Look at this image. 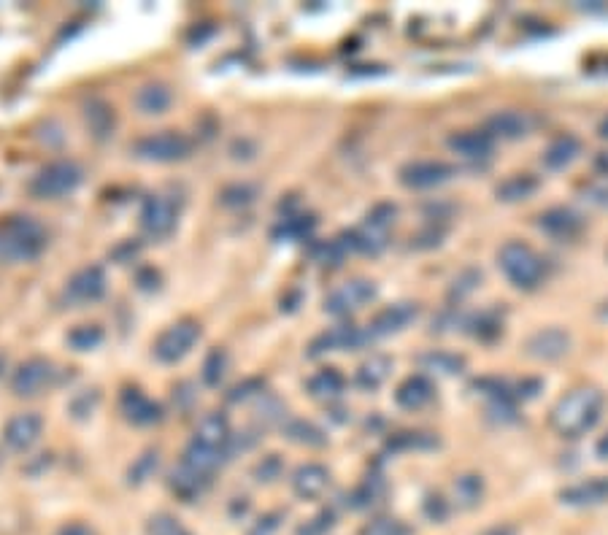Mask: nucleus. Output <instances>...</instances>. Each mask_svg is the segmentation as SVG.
Wrapping results in <instances>:
<instances>
[{"label": "nucleus", "mask_w": 608, "mask_h": 535, "mask_svg": "<svg viewBox=\"0 0 608 535\" xmlns=\"http://www.w3.org/2000/svg\"><path fill=\"white\" fill-rule=\"evenodd\" d=\"M581 155V141L576 136L554 138L549 149L544 152V165L552 171H563Z\"/></svg>", "instance_id": "nucleus-26"}, {"label": "nucleus", "mask_w": 608, "mask_h": 535, "mask_svg": "<svg viewBox=\"0 0 608 535\" xmlns=\"http://www.w3.org/2000/svg\"><path fill=\"white\" fill-rule=\"evenodd\" d=\"M336 525V514L333 511H322L314 519H309L306 525L298 527V535H327Z\"/></svg>", "instance_id": "nucleus-41"}, {"label": "nucleus", "mask_w": 608, "mask_h": 535, "mask_svg": "<svg viewBox=\"0 0 608 535\" xmlns=\"http://www.w3.org/2000/svg\"><path fill=\"white\" fill-rule=\"evenodd\" d=\"M46 227L33 217L14 214L0 219V265H25L46 252Z\"/></svg>", "instance_id": "nucleus-2"}, {"label": "nucleus", "mask_w": 608, "mask_h": 535, "mask_svg": "<svg viewBox=\"0 0 608 535\" xmlns=\"http://www.w3.org/2000/svg\"><path fill=\"white\" fill-rule=\"evenodd\" d=\"M492 146H495V138L487 130H463L449 138V149L465 160H487L492 155Z\"/></svg>", "instance_id": "nucleus-22"}, {"label": "nucleus", "mask_w": 608, "mask_h": 535, "mask_svg": "<svg viewBox=\"0 0 608 535\" xmlns=\"http://www.w3.org/2000/svg\"><path fill=\"white\" fill-rule=\"evenodd\" d=\"M530 130V117L522 111H498L487 122V133L492 138H522Z\"/></svg>", "instance_id": "nucleus-25"}, {"label": "nucleus", "mask_w": 608, "mask_h": 535, "mask_svg": "<svg viewBox=\"0 0 608 535\" xmlns=\"http://www.w3.org/2000/svg\"><path fill=\"white\" fill-rule=\"evenodd\" d=\"M55 535H98V533H95V527L84 525V522H68V525L60 527Z\"/></svg>", "instance_id": "nucleus-48"}, {"label": "nucleus", "mask_w": 608, "mask_h": 535, "mask_svg": "<svg viewBox=\"0 0 608 535\" xmlns=\"http://www.w3.org/2000/svg\"><path fill=\"white\" fill-rule=\"evenodd\" d=\"M306 390H309L311 398L317 400H336L341 398V392L346 390V379L344 373L336 371V368H322L306 381Z\"/></svg>", "instance_id": "nucleus-24"}, {"label": "nucleus", "mask_w": 608, "mask_h": 535, "mask_svg": "<svg viewBox=\"0 0 608 535\" xmlns=\"http://www.w3.org/2000/svg\"><path fill=\"white\" fill-rule=\"evenodd\" d=\"M360 535H411V527L398 517H376L360 527Z\"/></svg>", "instance_id": "nucleus-37"}, {"label": "nucleus", "mask_w": 608, "mask_h": 535, "mask_svg": "<svg viewBox=\"0 0 608 535\" xmlns=\"http://www.w3.org/2000/svg\"><path fill=\"white\" fill-rule=\"evenodd\" d=\"M384 492H387V484H384L379 476H368V479L354 490L352 495V506L354 508H371L376 503H382Z\"/></svg>", "instance_id": "nucleus-32"}, {"label": "nucleus", "mask_w": 608, "mask_h": 535, "mask_svg": "<svg viewBox=\"0 0 608 535\" xmlns=\"http://www.w3.org/2000/svg\"><path fill=\"white\" fill-rule=\"evenodd\" d=\"M598 454H600V457H608V436H606V438H600Z\"/></svg>", "instance_id": "nucleus-51"}, {"label": "nucleus", "mask_w": 608, "mask_h": 535, "mask_svg": "<svg viewBox=\"0 0 608 535\" xmlns=\"http://www.w3.org/2000/svg\"><path fill=\"white\" fill-rule=\"evenodd\" d=\"M481 535H517V530H514L511 525H495V527H490V530H484Z\"/></svg>", "instance_id": "nucleus-49"}, {"label": "nucleus", "mask_w": 608, "mask_h": 535, "mask_svg": "<svg viewBox=\"0 0 608 535\" xmlns=\"http://www.w3.org/2000/svg\"><path fill=\"white\" fill-rule=\"evenodd\" d=\"M390 371H392L390 357H384V354H373L371 360H365V363L357 368V376H354V381H357V387H360V390H379L384 381H387V376H390Z\"/></svg>", "instance_id": "nucleus-27"}, {"label": "nucleus", "mask_w": 608, "mask_h": 535, "mask_svg": "<svg viewBox=\"0 0 608 535\" xmlns=\"http://www.w3.org/2000/svg\"><path fill=\"white\" fill-rule=\"evenodd\" d=\"M498 265L519 290H536L546 273L544 260L538 257L536 249L522 241H509L503 246L498 252Z\"/></svg>", "instance_id": "nucleus-3"}, {"label": "nucleus", "mask_w": 608, "mask_h": 535, "mask_svg": "<svg viewBox=\"0 0 608 535\" xmlns=\"http://www.w3.org/2000/svg\"><path fill=\"white\" fill-rule=\"evenodd\" d=\"M255 476H257V481L279 479V476H282V460H279L276 454H271V457H265L263 463H257Z\"/></svg>", "instance_id": "nucleus-46"}, {"label": "nucleus", "mask_w": 608, "mask_h": 535, "mask_svg": "<svg viewBox=\"0 0 608 535\" xmlns=\"http://www.w3.org/2000/svg\"><path fill=\"white\" fill-rule=\"evenodd\" d=\"M198 341H200L198 322H195V319H179V322L168 325L163 333L157 336L155 357L165 365L179 363V360H184V357L192 352V346L198 344Z\"/></svg>", "instance_id": "nucleus-7"}, {"label": "nucleus", "mask_w": 608, "mask_h": 535, "mask_svg": "<svg viewBox=\"0 0 608 535\" xmlns=\"http://www.w3.org/2000/svg\"><path fill=\"white\" fill-rule=\"evenodd\" d=\"M417 314H419L417 303H395V306L382 309L376 317H373L371 325H368L373 341L382 336H392V333H398L403 327H409L411 322L417 319Z\"/></svg>", "instance_id": "nucleus-16"}, {"label": "nucleus", "mask_w": 608, "mask_h": 535, "mask_svg": "<svg viewBox=\"0 0 608 535\" xmlns=\"http://www.w3.org/2000/svg\"><path fill=\"white\" fill-rule=\"evenodd\" d=\"M119 409H122V414H125L128 422H133V425L138 427H149L163 422V406H160L157 400L149 398V395H144L141 390H136V387L122 390V395H119Z\"/></svg>", "instance_id": "nucleus-15"}, {"label": "nucleus", "mask_w": 608, "mask_h": 535, "mask_svg": "<svg viewBox=\"0 0 608 535\" xmlns=\"http://www.w3.org/2000/svg\"><path fill=\"white\" fill-rule=\"evenodd\" d=\"M568 349H571V336L560 327L538 330L527 341V354L536 360H560L563 354H568Z\"/></svg>", "instance_id": "nucleus-17"}, {"label": "nucleus", "mask_w": 608, "mask_h": 535, "mask_svg": "<svg viewBox=\"0 0 608 535\" xmlns=\"http://www.w3.org/2000/svg\"><path fill=\"white\" fill-rule=\"evenodd\" d=\"M600 138H608V117L600 122Z\"/></svg>", "instance_id": "nucleus-52"}, {"label": "nucleus", "mask_w": 608, "mask_h": 535, "mask_svg": "<svg viewBox=\"0 0 608 535\" xmlns=\"http://www.w3.org/2000/svg\"><path fill=\"white\" fill-rule=\"evenodd\" d=\"M560 500L565 506H600L608 500V479L600 476V479L590 481H579L573 487H565L560 492Z\"/></svg>", "instance_id": "nucleus-23"}, {"label": "nucleus", "mask_w": 608, "mask_h": 535, "mask_svg": "<svg viewBox=\"0 0 608 535\" xmlns=\"http://www.w3.org/2000/svg\"><path fill=\"white\" fill-rule=\"evenodd\" d=\"M538 230L552 238H573L584 230V219L573 209H549L538 217Z\"/></svg>", "instance_id": "nucleus-21"}, {"label": "nucleus", "mask_w": 608, "mask_h": 535, "mask_svg": "<svg viewBox=\"0 0 608 535\" xmlns=\"http://www.w3.org/2000/svg\"><path fill=\"white\" fill-rule=\"evenodd\" d=\"M454 176H457V168L452 163H444V160H417V163H409L400 171V182L411 187V190H430V187L449 182Z\"/></svg>", "instance_id": "nucleus-13"}, {"label": "nucleus", "mask_w": 608, "mask_h": 535, "mask_svg": "<svg viewBox=\"0 0 608 535\" xmlns=\"http://www.w3.org/2000/svg\"><path fill=\"white\" fill-rule=\"evenodd\" d=\"M373 298H376V284L368 279H352L327 295L325 311L333 317H349L354 311L365 309Z\"/></svg>", "instance_id": "nucleus-11"}, {"label": "nucleus", "mask_w": 608, "mask_h": 535, "mask_svg": "<svg viewBox=\"0 0 608 535\" xmlns=\"http://www.w3.org/2000/svg\"><path fill=\"white\" fill-rule=\"evenodd\" d=\"M84 117H87V125H90V130L98 138L109 136L111 130H114V111H111L106 103H100V100H95V103L87 106Z\"/></svg>", "instance_id": "nucleus-33"}, {"label": "nucleus", "mask_w": 608, "mask_h": 535, "mask_svg": "<svg viewBox=\"0 0 608 535\" xmlns=\"http://www.w3.org/2000/svg\"><path fill=\"white\" fill-rule=\"evenodd\" d=\"M84 182L82 165L73 160H52L30 179L28 190L38 200H57L76 192V187Z\"/></svg>", "instance_id": "nucleus-4"}, {"label": "nucleus", "mask_w": 608, "mask_h": 535, "mask_svg": "<svg viewBox=\"0 0 608 535\" xmlns=\"http://www.w3.org/2000/svg\"><path fill=\"white\" fill-rule=\"evenodd\" d=\"M44 433V419L38 414H17L3 427V441L11 452H30L41 441Z\"/></svg>", "instance_id": "nucleus-14"}, {"label": "nucleus", "mask_w": 608, "mask_h": 535, "mask_svg": "<svg viewBox=\"0 0 608 535\" xmlns=\"http://www.w3.org/2000/svg\"><path fill=\"white\" fill-rule=\"evenodd\" d=\"M176 222H179V200H173V195L155 192L144 200V206H141L144 236L155 238V241L168 238L176 230Z\"/></svg>", "instance_id": "nucleus-9"}, {"label": "nucleus", "mask_w": 608, "mask_h": 535, "mask_svg": "<svg viewBox=\"0 0 608 535\" xmlns=\"http://www.w3.org/2000/svg\"><path fill=\"white\" fill-rule=\"evenodd\" d=\"M227 368H230V357H227L225 349H211L206 363H203V381L209 387H219L227 376Z\"/></svg>", "instance_id": "nucleus-35"}, {"label": "nucleus", "mask_w": 608, "mask_h": 535, "mask_svg": "<svg viewBox=\"0 0 608 535\" xmlns=\"http://www.w3.org/2000/svg\"><path fill=\"white\" fill-rule=\"evenodd\" d=\"M209 484H211L209 473H200L184 463H179V468H173L171 479H168V487H171V492L179 500H184V503L198 500L203 492L209 490Z\"/></svg>", "instance_id": "nucleus-19"}, {"label": "nucleus", "mask_w": 608, "mask_h": 535, "mask_svg": "<svg viewBox=\"0 0 608 535\" xmlns=\"http://www.w3.org/2000/svg\"><path fill=\"white\" fill-rule=\"evenodd\" d=\"M157 468V452H146L144 457H138L136 465L130 468V481L133 484H141V481H146L152 473H155Z\"/></svg>", "instance_id": "nucleus-42"}, {"label": "nucleus", "mask_w": 608, "mask_h": 535, "mask_svg": "<svg viewBox=\"0 0 608 535\" xmlns=\"http://www.w3.org/2000/svg\"><path fill=\"white\" fill-rule=\"evenodd\" d=\"M311 227H314V219L311 217H287L282 222V236L300 238L306 236Z\"/></svg>", "instance_id": "nucleus-45"}, {"label": "nucleus", "mask_w": 608, "mask_h": 535, "mask_svg": "<svg viewBox=\"0 0 608 535\" xmlns=\"http://www.w3.org/2000/svg\"><path fill=\"white\" fill-rule=\"evenodd\" d=\"M257 198V190L252 184H233L222 192V203L230 206V209H238V206H249L252 200Z\"/></svg>", "instance_id": "nucleus-40"}, {"label": "nucleus", "mask_w": 608, "mask_h": 535, "mask_svg": "<svg viewBox=\"0 0 608 535\" xmlns=\"http://www.w3.org/2000/svg\"><path fill=\"white\" fill-rule=\"evenodd\" d=\"M425 514L441 525V522L449 517V506H446V500L441 498V495H430V498L425 500Z\"/></svg>", "instance_id": "nucleus-47"}, {"label": "nucleus", "mask_w": 608, "mask_h": 535, "mask_svg": "<svg viewBox=\"0 0 608 535\" xmlns=\"http://www.w3.org/2000/svg\"><path fill=\"white\" fill-rule=\"evenodd\" d=\"M481 492H484L481 476H460L454 481V503L460 508L476 506L481 500Z\"/></svg>", "instance_id": "nucleus-34"}, {"label": "nucleus", "mask_w": 608, "mask_h": 535, "mask_svg": "<svg viewBox=\"0 0 608 535\" xmlns=\"http://www.w3.org/2000/svg\"><path fill=\"white\" fill-rule=\"evenodd\" d=\"M136 106L144 114H163L171 106V90L165 84H144L136 92Z\"/></svg>", "instance_id": "nucleus-28"}, {"label": "nucleus", "mask_w": 608, "mask_h": 535, "mask_svg": "<svg viewBox=\"0 0 608 535\" xmlns=\"http://www.w3.org/2000/svg\"><path fill=\"white\" fill-rule=\"evenodd\" d=\"M595 168H598L600 173H606V176H608V152H603V155L595 160Z\"/></svg>", "instance_id": "nucleus-50"}, {"label": "nucleus", "mask_w": 608, "mask_h": 535, "mask_svg": "<svg viewBox=\"0 0 608 535\" xmlns=\"http://www.w3.org/2000/svg\"><path fill=\"white\" fill-rule=\"evenodd\" d=\"M284 436L295 441V444L314 446V449L327 444L325 430H319L314 422H306V419H292V422H287V425H284Z\"/></svg>", "instance_id": "nucleus-30"}, {"label": "nucleus", "mask_w": 608, "mask_h": 535, "mask_svg": "<svg viewBox=\"0 0 608 535\" xmlns=\"http://www.w3.org/2000/svg\"><path fill=\"white\" fill-rule=\"evenodd\" d=\"M57 371L52 360L46 357H28L25 363L17 365V371L11 373V392L17 398H38L41 392L55 387Z\"/></svg>", "instance_id": "nucleus-8"}, {"label": "nucleus", "mask_w": 608, "mask_h": 535, "mask_svg": "<svg viewBox=\"0 0 608 535\" xmlns=\"http://www.w3.org/2000/svg\"><path fill=\"white\" fill-rule=\"evenodd\" d=\"M433 398H436V387H433V381L422 376V373H414L409 379H403L398 390H395V403L406 411L425 409Z\"/></svg>", "instance_id": "nucleus-20"}, {"label": "nucleus", "mask_w": 608, "mask_h": 535, "mask_svg": "<svg viewBox=\"0 0 608 535\" xmlns=\"http://www.w3.org/2000/svg\"><path fill=\"white\" fill-rule=\"evenodd\" d=\"M373 341L368 327L357 325H338L325 330L322 336H317L309 346V357H322L330 352H346V349H363Z\"/></svg>", "instance_id": "nucleus-12"}, {"label": "nucleus", "mask_w": 608, "mask_h": 535, "mask_svg": "<svg viewBox=\"0 0 608 535\" xmlns=\"http://www.w3.org/2000/svg\"><path fill=\"white\" fill-rule=\"evenodd\" d=\"M536 190H538L536 176H530V173H517V176H509L506 182H500L495 195H498L500 200H506V203H514V200L530 198Z\"/></svg>", "instance_id": "nucleus-29"}, {"label": "nucleus", "mask_w": 608, "mask_h": 535, "mask_svg": "<svg viewBox=\"0 0 608 535\" xmlns=\"http://www.w3.org/2000/svg\"><path fill=\"white\" fill-rule=\"evenodd\" d=\"M327 487H330V471H327L325 465L306 463L292 473V492H295L300 500L322 498Z\"/></svg>", "instance_id": "nucleus-18"}, {"label": "nucleus", "mask_w": 608, "mask_h": 535, "mask_svg": "<svg viewBox=\"0 0 608 535\" xmlns=\"http://www.w3.org/2000/svg\"><path fill=\"white\" fill-rule=\"evenodd\" d=\"M279 525H282V514H279V511H271V514H263V517L257 519L246 535H276L279 533Z\"/></svg>", "instance_id": "nucleus-43"}, {"label": "nucleus", "mask_w": 608, "mask_h": 535, "mask_svg": "<svg viewBox=\"0 0 608 535\" xmlns=\"http://www.w3.org/2000/svg\"><path fill=\"white\" fill-rule=\"evenodd\" d=\"M106 287H109L106 271L100 265H84L65 282L63 298L71 306H90V303H98L106 295Z\"/></svg>", "instance_id": "nucleus-10"}, {"label": "nucleus", "mask_w": 608, "mask_h": 535, "mask_svg": "<svg viewBox=\"0 0 608 535\" xmlns=\"http://www.w3.org/2000/svg\"><path fill=\"white\" fill-rule=\"evenodd\" d=\"M103 341V330L98 325H79L68 333V346L76 352H90Z\"/></svg>", "instance_id": "nucleus-36"}, {"label": "nucleus", "mask_w": 608, "mask_h": 535, "mask_svg": "<svg viewBox=\"0 0 608 535\" xmlns=\"http://www.w3.org/2000/svg\"><path fill=\"white\" fill-rule=\"evenodd\" d=\"M395 217H398V209H395V206L379 203V206L365 217L363 225L344 233L346 241H349V249L363 254L382 252L384 246H387V236H390L392 225H395Z\"/></svg>", "instance_id": "nucleus-5"}, {"label": "nucleus", "mask_w": 608, "mask_h": 535, "mask_svg": "<svg viewBox=\"0 0 608 535\" xmlns=\"http://www.w3.org/2000/svg\"><path fill=\"white\" fill-rule=\"evenodd\" d=\"M263 387H265L263 379H246L244 384H238V387L230 390L227 400H230V403H241V400H249L252 395H257V392H263Z\"/></svg>", "instance_id": "nucleus-44"}, {"label": "nucleus", "mask_w": 608, "mask_h": 535, "mask_svg": "<svg viewBox=\"0 0 608 535\" xmlns=\"http://www.w3.org/2000/svg\"><path fill=\"white\" fill-rule=\"evenodd\" d=\"M133 155L146 163H182L192 155V141L179 130H160L138 138Z\"/></svg>", "instance_id": "nucleus-6"}, {"label": "nucleus", "mask_w": 608, "mask_h": 535, "mask_svg": "<svg viewBox=\"0 0 608 535\" xmlns=\"http://www.w3.org/2000/svg\"><path fill=\"white\" fill-rule=\"evenodd\" d=\"M419 365L430 373H441V376H454L465 368L463 357L452 352H427L419 357Z\"/></svg>", "instance_id": "nucleus-31"}, {"label": "nucleus", "mask_w": 608, "mask_h": 535, "mask_svg": "<svg viewBox=\"0 0 608 535\" xmlns=\"http://www.w3.org/2000/svg\"><path fill=\"white\" fill-rule=\"evenodd\" d=\"M146 535H192V533L184 527L182 519H176L173 514L160 511V514L149 517V522H146Z\"/></svg>", "instance_id": "nucleus-38"}, {"label": "nucleus", "mask_w": 608, "mask_h": 535, "mask_svg": "<svg viewBox=\"0 0 608 535\" xmlns=\"http://www.w3.org/2000/svg\"><path fill=\"white\" fill-rule=\"evenodd\" d=\"M603 406L606 398L598 387H576L557 400V406L549 414V425L557 436L579 438L598 425Z\"/></svg>", "instance_id": "nucleus-1"}, {"label": "nucleus", "mask_w": 608, "mask_h": 535, "mask_svg": "<svg viewBox=\"0 0 608 535\" xmlns=\"http://www.w3.org/2000/svg\"><path fill=\"white\" fill-rule=\"evenodd\" d=\"M438 446V438L430 436V433H400L390 441L392 452H400V449H433Z\"/></svg>", "instance_id": "nucleus-39"}]
</instances>
